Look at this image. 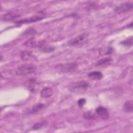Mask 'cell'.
I'll return each instance as SVG.
<instances>
[{
    "mask_svg": "<svg viewBox=\"0 0 133 133\" xmlns=\"http://www.w3.org/2000/svg\"><path fill=\"white\" fill-rule=\"evenodd\" d=\"M89 86V85L88 82L85 81H80L70 84L68 88L71 92L81 93L86 91Z\"/></svg>",
    "mask_w": 133,
    "mask_h": 133,
    "instance_id": "obj_1",
    "label": "cell"
},
{
    "mask_svg": "<svg viewBox=\"0 0 133 133\" xmlns=\"http://www.w3.org/2000/svg\"><path fill=\"white\" fill-rule=\"evenodd\" d=\"M36 66L32 63H25L20 65L16 70V74L19 75H26L35 72Z\"/></svg>",
    "mask_w": 133,
    "mask_h": 133,
    "instance_id": "obj_2",
    "label": "cell"
},
{
    "mask_svg": "<svg viewBox=\"0 0 133 133\" xmlns=\"http://www.w3.org/2000/svg\"><path fill=\"white\" fill-rule=\"evenodd\" d=\"M88 34L87 33H82L75 37L70 40L68 44L70 46H76L81 45L86 43L88 39Z\"/></svg>",
    "mask_w": 133,
    "mask_h": 133,
    "instance_id": "obj_3",
    "label": "cell"
},
{
    "mask_svg": "<svg viewBox=\"0 0 133 133\" xmlns=\"http://www.w3.org/2000/svg\"><path fill=\"white\" fill-rule=\"evenodd\" d=\"M78 65L76 62L68 63L65 64H62L58 65L56 66L57 70L62 72H70L74 71L77 69Z\"/></svg>",
    "mask_w": 133,
    "mask_h": 133,
    "instance_id": "obj_4",
    "label": "cell"
},
{
    "mask_svg": "<svg viewBox=\"0 0 133 133\" xmlns=\"http://www.w3.org/2000/svg\"><path fill=\"white\" fill-rule=\"evenodd\" d=\"M132 8V3L131 2H126L122 3L115 7L114 11L117 14L126 12L131 10Z\"/></svg>",
    "mask_w": 133,
    "mask_h": 133,
    "instance_id": "obj_5",
    "label": "cell"
},
{
    "mask_svg": "<svg viewBox=\"0 0 133 133\" xmlns=\"http://www.w3.org/2000/svg\"><path fill=\"white\" fill-rule=\"evenodd\" d=\"M21 16L20 12L18 10H14L7 12L2 16V20L5 21H11Z\"/></svg>",
    "mask_w": 133,
    "mask_h": 133,
    "instance_id": "obj_6",
    "label": "cell"
},
{
    "mask_svg": "<svg viewBox=\"0 0 133 133\" xmlns=\"http://www.w3.org/2000/svg\"><path fill=\"white\" fill-rule=\"evenodd\" d=\"M44 18V16H34L30 17L29 18H26L25 19H21L20 20H18L16 22L17 24H22V23H32L36 21H39L42 20Z\"/></svg>",
    "mask_w": 133,
    "mask_h": 133,
    "instance_id": "obj_7",
    "label": "cell"
},
{
    "mask_svg": "<svg viewBox=\"0 0 133 133\" xmlns=\"http://www.w3.org/2000/svg\"><path fill=\"white\" fill-rule=\"evenodd\" d=\"M96 113L103 119H106L108 118L109 116V111L106 108L103 107H99L96 109Z\"/></svg>",
    "mask_w": 133,
    "mask_h": 133,
    "instance_id": "obj_8",
    "label": "cell"
},
{
    "mask_svg": "<svg viewBox=\"0 0 133 133\" xmlns=\"http://www.w3.org/2000/svg\"><path fill=\"white\" fill-rule=\"evenodd\" d=\"M112 59L110 57H105L97 61L96 65L97 66H105L109 65L112 62Z\"/></svg>",
    "mask_w": 133,
    "mask_h": 133,
    "instance_id": "obj_9",
    "label": "cell"
},
{
    "mask_svg": "<svg viewBox=\"0 0 133 133\" xmlns=\"http://www.w3.org/2000/svg\"><path fill=\"white\" fill-rule=\"evenodd\" d=\"M53 94V90L51 88L46 87L43 88L41 91V96L44 98L50 97Z\"/></svg>",
    "mask_w": 133,
    "mask_h": 133,
    "instance_id": "obj_10",
    "label": "cell"
},
{
    "mask_svg": "<svg viewBox=\"0 0 133 133\" xmlns=\"http://www.w3.org/2000/svg\"><path fill=\"white\" fill-rule=\"evenodd\" d=\"M123 111L126 113H131L133 110V102L132 100L126 101L123 107Z\"/></svg>",
    "mask_w": 133,
    "mask_h": 133,
    "instance_id": "obj_11",
    "label": "cell"
},
{
    "mask_svg": "<svg viewBox=\"0 0 133 133\" xmlns=\"http://www.w3.org/2000/svg\"><path fill=\"white\" fill-rule=\"evenodd\" d=\"M88 76L94 80H100L103 77V74L99 71H93L88 74Z\"/></svg>",
    "mask_w": 133,
    "mask_h": 133,
    "instance_id": "obj_12",
    "label": "cell"
},
{
    "mask_svg": "<svg viewBox=\"0 0 133 133\" xmlns=\"http://www.w3.org/2000/svg\"><path fill=\"white\" fill-rule=\"evenodd\" d=\"M44 107V104L42 103H38L35 104L34 106L32 107V108L30 110L29 113L34 114L38 112H39L40 110H41Z\"/></svg>",
    "mask_w": 133,
    "mask_h": 133,
    "instance_id": "obj_13",
    "label": "cell"
},
{
    "mask_svg": "<svg viewBox=\"0 0 133 133\" xmlns=\"http://www.w3.org/2000/svg\"><path fill=\"white\" fill-rule=\"evenodd\" d=\"M20 57L23 60H24V61L29 60L32 57V53L29 51L24 50L21 52Z\"/></svg>",
    "mask_w": 133,
    "mask_h": 133,
    "instance_id": "obj_14",
    "label": "cell"
},
{
    "mask_svg": "<svg viewBox=\"0 0 133 133\" xmlns=\"http://www.w3.org/2000/svg\"><path fill=\"white\" fill-rule=\"evenodd\" d=\"M113 49L111 47H104L101 48L99 50V53L101 55H109L113 52Z\"/></svg>",
    "mask_w": 133,
    "mask_h": 133,
    "instance_id": "obj_15",
    "label": "cell"
},
{
    "mask_svg": "<svg viewBox=\"0 0 133 133\" xmlns=\"http://www.w3.org/2000/svg\"><path fill=\"white\" fill-rule=\"evenodd\" d=\"M47 124V122L45 121H43L35 123L32 127L33 130H38L44 127Z\"/></svg>",
    "mask_w": 133,
    "mask_h": 133,
    "instance_id": "obj_16",
    "label": "cell"
},
{
    "mask_svg": "<svg viewBox=\"0 0 133 133\" xmlns=\"http://www.w3.org/2000/svg\"><path fill=\"white\" fill-rule=\"evenodd\" d=\"M121 43L123 45H125L126 46H131L132 45V37H130V38L126 39L124 41H123Z\"/></svg>",
    "mask_w": 133,
    "mask_h": 133,
    "instance_id": "obj_17",
    "label": "cell"
},
{
    "mask_svg": "<svg viewBox=\"0 0 133 133\" xmlns=\"http://www.w3.org/2000/svg\"><path fill=\"white\" fill-rule=\"evenodd\" d=\"M84 117L86 119H92L95 117V115L91 112H87L84 114Z\"/></svg>",
    "mask_w": 133,
    "mask_h": 133,
    "instance_id": "obj_18",
    "label": "cell"
},
{
    "mask_svg": "<svg viewBox=\"0 0 133 133\" xmlns=\"http://www.w3.org/2000/svg\"><path fill=\"white\" fill-rule=\"evenodd\" d=\"M42 51H43L45 52H52L55 50V48L52 47H49L48 46H45L42 48Z\"/></svg>",
    "mask_w": 133,
    "mask_h": 133,
    "instance_id": "obj_19",
    "label": "cell"
},
{
    "mask_svg": "<svg viewBox=\"0 0 133 133\" xmlns=\"http://www.w3.org/2000/svg\"><path fill=\"white\" fill-rule=\"evenodd\" d=\"M86 103V100L83 98H81L79 99L77 101V104L79 107H82Z\"/></svg>",
    "mask_w": 133,
    "mask_h": 133,
    "instance_id": "obj_20",
    "label": "cell"
}]
</instances>
